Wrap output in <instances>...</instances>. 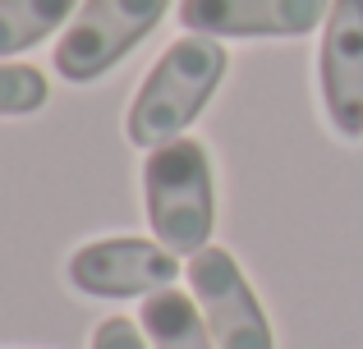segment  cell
Returning a JSON list of instances; mask_svg holds the SVG:
<instances>
[{
    "label": "cell",
    "mask_w": 363,
    "mask_h": 349,
    "mask_svg": "<svg viewBox=\"0 0 363 349\" xmlns=\"http://www.w3.org/2000/svg\"><path fill=\"white\" fill-rule=\"evenodd\" d=\"M92 349H152V341L133 317H106L92 331Z\"/></svg>",
    "instance_id": "obj_11"
},
{
    "label": "cell",
    "mask_w": 363,
    "mask_h": 349,
    "mask_svg": "<svg viewBox=\"0 0 363 349\" xmlns=\"http://www.w3.org/2000/svg\"><path fill=\"white\" fill-rule=\"evenodd\" d=\"M51 101V83L42 69L18 60H0V115H33Z\"/></svg>",
    "instance_id": "obj_10"
},
{
    "label": "cell",
    "mask_w": 363,
    "mask_h": 349,
    "mask_svg": "<svg viewBox=\"0 0 363 349\" xmlns=\"http://www.w3.org/2000/svg\"><path fill=\"white\" fill-rule=\"evenodd\" d=\"M65 276L88 299H147L157 290H170L179 276V258L157 239H97L69 253Z\"/></svg>",
    "instance_id": "obj_5"
},
{
    "label": "cell",
    "mask_w": 363,
    "mask_h": 349,
    "mask_svg": "<svg viewBox=\"0 0 363 349\" xmlns=\"http://www.w3.org/2000/svg\"><path fill=\"white\" fill-rule=\"evenodd\" d=\"M143 212L152 239L175 258H194L212 244L216 230V179L212 156L198 138H175L147 152L143 161Z\"/></svg>",
    "instance_id": "obj_2"
},
{
    "label": "cell",
    "mask_w": 363,
    "mask_h": 349,
    "mask_svg": "<svg viewBox=\"0 0 363 349\" xmlns=\"http://www.w3.org/2000/svg\"><path fill=\"white\" fill-rule=\"evenodd\" d=\"M318 88L327 125L340 138H363V0H331L318 51Z\"/></svg>",
    "instance_id": "obj_6"
},
{
    "label": "cell",
    "mask_w": 363,
    "mask_h": 349,
    "mask_svg": "<svg viewBox=\"0 0 363 349\" xmlns=\"http://www.w3.org/2000/svg\"><path fill=\"white\" fill-rule=\"evenodd\" d=\"M138 326L147 331L152 349H221L216 336L207 331L203 313H198L194 294H179L175 285L157 290L143 299L138 308Z\"/></svg>",
    "instance_id": "obj_8"
},
{
    "label": "cell",
    "mask_w": 363,
    "mask_h": 349,
    "mask_svg": "<svg viewBox=\"0 0 363 349\" xmlns=\"http://www.w3.org/2000/svg\"><path fill=\"white\" fill-rule=\"evenodd\" d=\"M170 0H83L55 42L51 64L65 83H97L166 18Z\"/></svg>",
    "instance_id": "obj_3"
},
{
    "label": "cell",
    "mask_w": 363,
    "mask_h": 349,
    "mask_svg": "<svg viewBox=\"0 0 363 349\" xmlns=\"http://www.w3.org/2000/svg\"><path fill=\"white\" fill-rule=\"evenodd\" d=\"M83 0H0V60L33 51L51 33L69 28Z\"/></svg>",
    "instance_id": "obj_9"
},
{
    "label": "cell",
    "mask_w": 363,
    "mask_h": 349,
    "mask_svg": "<svg viewBox=\"0 0 363 349\" xmlns=\"http://www.w3.org/2000/svg\"><path fill=\"white\" fill-rule=\"evenodd\" d=\"M189 290L203 313L207 331L216 336L221 349H276L272 322L262 313V299L253 294L244 267L235 262L230 248H212L189 258Z\"/></svg>",
    "instance_id": "obj_4"
},
{
    "label": "cell",
    "mask_w": 363,
    "mask_h": 349,
    "mask_svg": "<svg viewBox=\"0 0 363 349\" xmlns=\"http://www.w3.org/2000/svg\"><path fill=\"white\" fill-rule=\"evenodd\" d=\"M331 14V0H179L184 33L216 42H253V37H308Z\"/></svg>",
    "instance_id": "obj_7"
},
{
    "label": "cell",
    "mask_w": 363,
    "mask_h": 349,
    "mask_svg": "<svg viewBox=\"0 0 363 349\" xmlns=\"http://www.w3.org/2000/svg\"><path fill=\"white\" fill-rule=\"evenodd\" d=\"M225 69H230V55L216 37H203V33L175 37L157 55V64L147 69V79L138 83V92L129 101V115H124L129 143L152 152L161 143L184 138V129L216 97Z\"/></svg>",
    "instance_id": "obj_1"
}]
</instances>
